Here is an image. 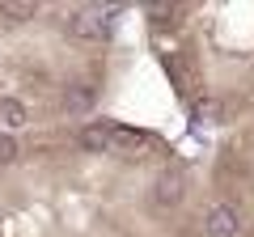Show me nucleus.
Returning a JSON list of instances; mask_svg holds the SVG:
<instances>
[{
	"mask_svg": "<svg viewBox=\"0 0 254 237\" xmlns=\"http://www.w3.org/2000/svg\"><path fill=\"white\" fill-rule=\"evenodd\" d=\"M0 237H216L203 174L119 118L0 131Z\"/></svg>",
	"mask_w": 254,
	"mask_h": 237,
	"instance_id": "obj_1",
	"label": "nucleus"
},
{
	"mask_svg": "<svg viewBox=\"0 0 254 237\" xmlns=\"http://www.w3.org/2000/svg\"><path fill=\"white\" fill-rule=\"evenodd\" d=\"M140 26L187 118L220 131L254 118V0L144 4Z\"/></svg>",
	"mask_w": 254,
	"mask_h": 237,
	"instance_id": "obj_3",
	"label": "nucleus"
},
{
	"mask_svg": "<svg viewBox=\"0 0 254 237\" xmlns=\"http://www.w3.org/2000/svg\"><path fill=\"white\" fill-rule=\"evenodd\" d=\"M119 72L110 4L0 0V131L98 118Z\"/></svg>",
	"mask_w": 254,
	"mask_h": 237,
	"instance_id": "obj_2",
	"label": "nucleus"
},
{
	"mask_svg": "<svg viewBox=\"0 0 254 237\" xmlns=\"http://www.w3.org/2000/svg\"><path fill=\"white\" fill-rule=\"evenodd\" d=\"M199 174L216 237H254V118L216 140Z\"/></svg>",
	"mask_w": 254,
	"mask_h": 237,
	"instance_id": "obj_4",
	"label": "nucleus"
}]
</instances>
